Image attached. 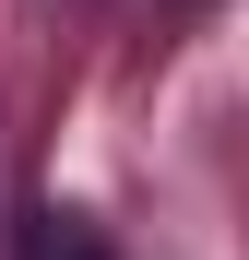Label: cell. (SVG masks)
Returning a JSON list of instances; mask_svg holds the SVG:
<instances>
[{"mask_svg": "<svg viewBox=\"0 0 249 260\" xmlns=\"http://www.w3.org/2000/svg\"><path fill=\"white\" fill-rule=\"evenodd\" d=\"M24 260H119V248L83 225V213H36V225H24Z\"/></svg>", "mask_w": 249, "mask_h": 260, "instance_id": "6da1fadb", "label": "cell"}]
</instances>
